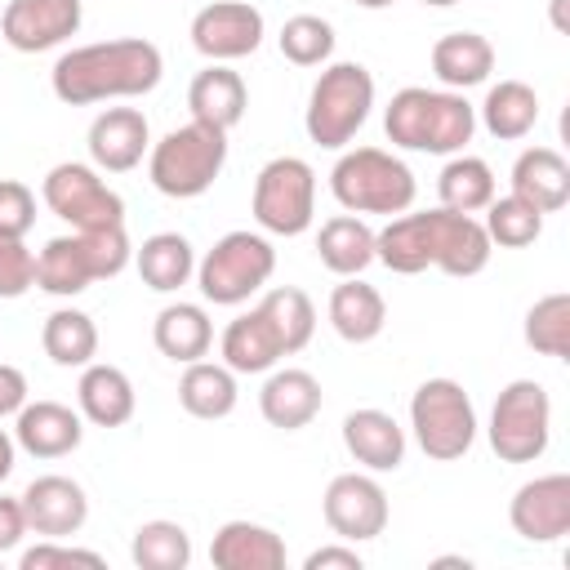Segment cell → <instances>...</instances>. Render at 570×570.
<instances>
[{"instance_id":"10","label":"cell","mask_w":570,"mask_h":570,"mask_svg":"<svg viewBox=\"0 0 570 570\" xmlns=\"http://www.w3.org/2000/svg\"><path fill=\"white\" fill-rule=\"evenodd\" d=\"M490 450L503 463H534L552 441V401L534 379H512L490 410Z\"/></svg>"},{"instance_id":"11","label":"cell","mask_w":570,"mask_h":570,"mask_svg":"<svg viewBox=\"0 0 570 570\" xmlns=\"http://www.w3.org/2000/svg\"><path fill=\"white\" fill-rule=\"evenodd\" d=\"M254 223L272 236H303L316 218V169L303 156H272L254 178Z\"/></svg>"},{"instance_id":"26","label":"cell","mask_w":570,"mask_h":570,"mask_svg":"<svg viewBox=\"0 0 570 570\" xmlns=\"http://www.w3.org/2000/svg\"><path fill=\"white\" fill-rule=\"evenodd\" d=\"M218 352H223V365L232 374H267L285 356V347H281L272 321L263 316V307H249L236 321H227V330L218 338Z\"/></svg>"},{"instance_id":"37","label":"cell","mask_w":570,"mask_h":570,"mask_svg":"<svg viewBox=\"0 0 570 570\" xmlns=\"http://www.w3.org/2000/svg\"><path fill=\"white\" fill-rule=\"evenodd\" d=\"M481 214H485V218H481V227H485L490 245L525 249V245H534V240L543 236V214H539L530 200L512 196V191H508V196H494Z\"/></svg>"},{"instance_id":"4","label":"cell","mask_w":570,"mask_h":570,"mask_svg":"<svg viewBox=\"0 0 570 570\" xmlns=\"http://www.w3.org/2000/svg\"><path fill=\"white\" fill-rule=\"evenodd\" d=\"M134 245L125 236V223L116 227H89L71 236H53L36 254V285L53 298H76L94 281H111L129 267Z\"/></svg>"},{"instance_id":"3","label":"cell","mask_w":570,"mask_h":570,"mask_svg":"<svg viewBox=\"0 0 570 570\" xmlns=\"http://www.w3.org/2000/svg\"><path fill=\"white\" fill-rule=\"evenodd\" d=\"M383 134L392 138V147H405V151L454 156L476 134V107L459 89L405 85L392 94L383 111Z\"/></svg>"},{"instance_id":"25","label":"cell","mask_w":570,"mask_h":570,"mask_svg":"<svg viewBox=\"0 0 570 570\" xmlns=\"http://www.w3.org/2000/svg\"><path fill=\"white\" fill-rule=\"evenodd\" d=\"M512 196L530 200L539 214H557L570 200V160L557 147H525L512 165Z\"/></svg>"},{"instance_id":"40","label":"cell","mask_w":570,"mask_h":570,"mask_svg":"<svg viewBox=\"0 0 570 570\" xmlns=\"http://www.w3.org/2000/svg\"><path fill=\"white\" fill-rule=\"evenodd\" d=\"M281 53L294 67H321L334 53V27L325 18H316V13H294L281 27Z\"/></svg>"},{"instance_id":"23","label":"cell","mask_w":570,"mask_h":570,"mask_svg":"<svg viewBox=\"0 0 570 570\" xmlns=\"http://www.w3.org/2000/svg\"><path fill=\"white\" fill-rule=\"evenodd\" d=\"M187 107H191V120L200 125H214V129H236L245 107H249V89L240 80V71H232L227 62H209L205 71L191 76L187 85Z\"/></svg>"},{"instance_id":"24","label":"cell","mask_w":570,"mask_h":570,"mask_svg":"<svg viewBox=\"0 0 570 570\" xmlns=\"http://www.w3.org/2000/svg\"><path fill=\"white\" fill-rule=\"evenodd\" d=\"M209 561L218 570H281L285 539L258 521H223L209 543Z\"/></svg>"},{"instance_id":"9","label":"cell","mask_w":570,"mask_h":570,"mask_svg":"<svg viewBox=\"0 0 570 570\" xmlns=\"http://www.w3.org/2000/svg\"><path fill=\"white\" fill-rule=\"evenodd\" d=\"M410 428L428 459L454 463L476 441V405L454 379H423L410 396Z\"/></svg>"},{"instance_id":"46","label":"cell","mask_w":570,"mask_h":570,"mask_svg":"<svg viewBox=\"0 0 570 570\" xmlns=\"http://www.w3.org/2000/svg\"><path fill=\"white\" fill-rule=\"evenodd\" d=\"M27 405V374L18 365H4L0 361V419L18 414Z\"/></svg>"},{"instance_id":"7","label":"cell","mask_w":570,"mask_h":570,"mask_svg":"<svg viewBox=\"0 0 570 570\" xmlns=\"http://www.w3.org/2000/svg\"><path fill=\"white\" fill-rule=\"evenodd\" d=\"M370 107H374V76L370 67L361 62H330L312 94H307V111H303V129L316 147H347L361 125L370 120Z\"/></svg>"},{"instance_id":"2","label":"cell","mask_w":570,"mask_h":570,"mask_svg":"<svg viewBox=\"0 0 570 570\" xmlns=\"http://www.w3.org/2000/svg\"><path fill=\"white\" fill-rule=\"evenodd\" d=\"M160 76H165L160 49L142 36H120V40L67 49L49 71V85L58 102L89 107L111 98H142L160 85Z\"/></svg>"},{"instance_id":"20","label":"cell","mask_w":570,"mask_h":570,"mask_svg":"<svg viewBox=\"0 0 570 570\" xmlns=\"http://www.w3.org/2000/svg\"><path fill=\"white\" fill-rule=\"evenodd\" d=\"M343 445L365 472H396L405 463V428L387 410H352L343 419Z\"/></svg>"},{"instance_id":"44","label":"cell","mask_w":570,"mask_h":570,"mask_svg":"<svg viewBox=\"0 0 570 570\" xmlns=\"http://www.w3.org/2000/svg\"><path fill=\"white\" fill-rule=\"evenodd\" d=\"M27 534V512H22V499H9L0 494V552H13Z\"/></svg>"},{"instance_id":"16","label":"cell","mask_w":570,"mask_h":570,"mask_svg":"<svg viewBox=\"0 0 570 570\" xmlns=\"http://www.w3.org/2000/svg\"><path fill=\"white\" fill-rule=\"evenodd\" d=\"M508 521L525 543H557L570 534V476L548 472L525 481L508 503Z\"/></svg>"},{"instance_id":"50","label":"cell","mask_w":570,"mask_h":570,"mask_svg":"<svg viewBox=\"0 0 570 570\" xmlns=\"http://www.w3.org/2000/svg\"><path fill=\"white\" fill-rule=\"evenodd\" d=\"M419 4H432V9H445V4H459V0H419Z\"/></svg>"},{"instance_id":"49","label":"cell","mask_w":570,"mask_h":570,"mask_svg":"<svg viewBox=\"0 0 570 570\" xmlns=\"http://www.w3.org/2000/svg\"><path fill=\"white\" fill-rule=\"evenodd\" d=\"M352 4H361V9H387V4H396V0H352Z\"/></svg>"},{"instance_id":"5","label":"cell","mask_w":570,"mask_h":570,"mask_svg":"<svg viewBox=\"0 0 570 570\" xmlns=\"http://www.w3.org/2000/svg\"><path fill=\"white\" fill-rule=\"evenodd\" d=\"M227 165V134L200 120H187L169 129L160 142L147 151V174L151 187L169 200H196L214 187V178Z\"/></svg>"},{"instance_id":"34","label":"cell","mask_w":570,"mask_h":570,"mask_svg":"<svg viewBox=\"0 0 570 570\" xmlns=\"http://www.w3.org/2000/svg\"><path fill=\"white\" fill-rule=\"evenodd\" d=\"M476 111L499 142H517L539 125V94L525 80H499L485 89V102Z\"/></svg>"},{"instance_id":"6","label":"cell","mask_w":570,"mask_h":570,"mask_svg":"<svg viewBox=\"0 0 570 570\" xmlns=\"http://www.w3.org/2000/svg\"><path fill=\"white\" fill-rule=\"evenodd\" d=\"M330 191L347 214H405L419 196L410 165L383 147H352L330 169Z\"/></svg>"},{"instance_id":"8","label":"cell","mask_w":570,"mask_h":570,"mask_svg":"<svg viewBox=\"0 0 570 570\" xmlns=\"http://www.w3.org/2000/svg\"><path fill=\"white\" fill-rule=\"evenodd\" d=\"M272 272H276V249L263 232H227L196 263V285H200L205 303L236 307V303L254 298L272 281Z\"/></svg>"},{"instance_id":"28","label":"cell","mask_w":570,"mask_h":570,"mask_svg":"<svg viewBox=\"0 0 570 570\" xmlns=\"http://www.w3.org/2000/svg\"><path fill=\"white\" fill-rule=\"evenodd\" d=\"M151 343L174 365H191V361L209 356V347H214V321H209V312L200 303H169L151 321Z\"/></svg>"},{"instance_id":"21","label":"cell","mask_w":570,"mask_h":570,"mask_svg":"<svg viewBox=\"0 0 570 570\" xmlns=\"http://www.w3.org/2000/svg\"><path fill=\"white\" fill-rule=\"evenodd\" d=\"M321 379L298 370V365H285V370H272L267 383L258 387V410L272 428L281 432H298L307 428L316 414H321Z\"/></svg>"},{"instance_id":"42","label":"cell","mask_w":570,"mask_h":570,"mask_svg":"<svg viewBox=\"0 0 570 570\" xmlns=\"http://www.w3.org/2000/svg\"><path fill=\"white\" fill-rule=\"evenodd\" d=\"M31 223H36V191L18 178H0V232L27 236Z\"/></svg>"},{"instance_id":"31","label":"cell","mask_w":570,"mask_h":570,"mask_svg":"<svg viewBox=\"0 0 570 570\" xmlns=\"http://www.w3.org/2000/svg\"><path fill=\"white\" fill-rule=\"evenodd\" d=\"M240 392H236V374L223 365V361H191L183 365V379H178V405L191 414V419H227L236 410Z\"/></svg>"},{"instance_id":"14","label":"cell","mask_w":570,"mask_h":570,"mask_svg":"<svg viewBox=\"0 0 570 570\" xmlns=\"http://www.w3.org/2000/svg\"><path fill=\"white\" fill-rule=\"evenodd\" d=\"M263 13L249 0H214L191 18V45L209 62L249 58L263 45Z\"/></svg>"},{"instance_id":"35","label":"cell","mask_w":570,"mask_h":570,"mask_svg":"<svg viewBox=\"0 0 570 570\" xmlns=\"http://www.w3.org/2000/svg\"><path fill=\"white\" fill-rule=\"evenodd\" d=\"M436 196L445 209L454 214H481L499 191H494V169L481 160V156H468V151H454L441 174H436Z\"/></svg>"},{"instance_id":"39","label":"cell","mask_w":570,"mask_h":570,"mask_svg":"<svg viewBox=\"0 0 570 570\" xmlns=\"http://www.w3.org/2000/svg\"><path fill=\"white\" fill-rule=\"evenodd\" d=\"M525 343L539 356H570V294H543L525 312Z\"/></svg>"},{"instance_id":"48","label":"cell","mask_w":570,"mask_h":570,"mask_svg":"<svg viewBox=\"0 0 570 570\" xmlns=\"http://www.w3.org/2000/svg\"><path fill=\"white\" fill-rule=\"evenodd\" d=\"M566 4H570V0H552V27H557V31H570V22H566Z\"/></svg>"},{"instance_id":"12","label":"cell","mask_w":570,"mask_h":570,"mask_svg":"<svg viewBox=\"0 0 570 570\" xmlns=\"http://www.w3.org/2000/svg\"><path fill=\"white\" fill-rule=\"evenodd\" d=\"M40 200H45L62 223H71L76 232L125 223V200L102 183V174H98L94 165H80V160L53 165V169L45 174V183H40Z\"/></svg>"},{"instance_id":"19","label":"cell","mask_w":570,"mask_h":570,"mask_svg":"<svg viewBox=\"0 0 570 570\" xmlns=\"http://www.w3.org/2000/svg\"><path fill=\"white\" fill-rule=\"evenodd\" d=\"M13 419V441L31 459H62L85 441V414L62 401H27Z\"/></svg>"},{"instance_id":"30","label":"cell","mask_w":570,"mask_h":570,"mask_svg":"<svg viewBox=\"0 0 570 570\" xmlns=\"http://www.w3.org/2000/svg\"><path fill=\"white\" fill-rule=\"evenodd\" d=\"M321 267L334 276H361L374 263V227L361 214H334L316 232Z\"/></svg>"},{"instance_id":"13","label":"cell","mask_w":570,"mask_h":570,"mask_svg":"<svg viewBox=\"0 0 570 570\" xmlns=\"http://www.w3.org/2000/svg\"><path fill=\"white\" fill-rule=\"evenodd\" d=\"M321 512L343 543H365L387 530V490L370 472H338L321 494Z\"/></svg>"},{"instance_id":"45","label":"cell","mask_w":570,"mask_h":570,"mask_svg":"<svg viewBox=\"0 0 570 570\" xmlns=\"http://www.w3.org/2000/svg\"><path fill=\"white\" fill-rule=\"evenodd\" d=\"M303 570H361V552L356 548H343V543H325V548L307 552Z\"/></svg>"},{"instance_id":"38","label":"cell","mask_w":570,"mask_h":570,"mask_svg":"<svg viewBox=\"0 0 570 570\" xmlns=\"http://www.w3.org/2000/svg\"><path fill=\"white\" fill-rule=\"evenodd\" d=\"M129 557L138 570H187L191 561V539L178 521H142L134 530Z\"/></svg>"},{"instance_id":"22","label":"cell","mask_w":570,"mask_h":570,"mask_svg":"<svg viewBox=\"0 0 570 570\" xmlns=\"http://www.w3.org/2000/svg\"><path fill=\"white\" fill-rule=\"evenodd\" d=\"M76 405L94 428H125L138 410V392L120 365L89 361L80 370V383H76Z\"/></svg>"},{"instance_id":"15","label":"cell","mask_w":570,"mask_h":570,"mask_svg":"<svg viewBox=\"0 0 570 570\" xmlns=\"http://www.w3.org/2000/svg\"><path fill=\"white\" fill-rule=\"evenodd\" d=\"M85 22L80 0H9L0 13V36L18 53H45L71 40Z\"/></svg>"},{"instance_id":"29","label":"cell","mask_w":570,"mask_h":570,"mask_svg":"<svg viewBox=\"0 0 570 570\" xmlns=\"http://www.w3.org/2000/svg\"><path fill=\"white\" fill-rule=\"evenodd\" d=\"M494 71V45L481 31H450L432 45V76L441 89H472L485 85Z\"/></svg>"},{"instance_id":"27","label":"cell","mask_w":570,"mask_h":570,"mask_svg":"<svg viewBox=\"0 0 570 570\" xmlns=\"http://www.w3.org/2000/svg\"><path fill=\"white\" fill-rule=\"evenodd\" d=\"M330 325H334V334L343 338V343H370V338H379L383 334V325H387V303H383V294L370 285V281H361V276H343L334 289H330Z\"/></svg>"},{"instance_id":"17","label":"cell","mask_w":570,"mask_h":570,"mask_svg":"<svg viewBox=\"0 0 570 570\" xmlns=\"http://www.w3.org/2000/svg\"><path fill=\"white\" fill-rule=\"evenodd\" d=\"M18 499H22V512H27V530H36L40 539H67L89 517V499H85L80 481L62 476V472L36 476Z\"/></svg>"},{"instance_id":"47","label":"cell","mask_w":570,"mask_h":570,"mask_svg":"<svg viewBox=\"0 0 570 570\" xmlns=\"http://www.w3.org/2000/svg\"><path fill=\"white\" fill-rule=\"evenodd\" d=\"M13 454H18V441L0 428V481H9V472H13Z\"/></svg>"},{"instance_id":"36","label":"cell","mask_w":570,"mask_h":570,"mask_svg":"<svg viewBox=\"0 0 570 570\" xmlns=\"http://www.w3.org/2000/svg\"><path fill=\"white\" fill-rule=\"evenodd\" d=\"M258 307H263V316L272 321V330H276L285 356H294V352H303V347L312 343V334H316V307H312V298H307L298 285H276V289H267V294L258 298Z\"/></svg>"},{"instance_id":"32","label":"cell","mask_w":570,"mask_h":570,"mask_svg":"<svg viewBox=\"0 0 570 570\" xmlns=\"http://www.w3.org/2000/svg\"><path fill=\"white\" fill-rule=\"evenodd\" d=\"M134 263H138L142 285L156 289V294H174V289H183V285L196 276L191 240L178 236V232H156V236H147L142 249H134Z\"/></svg>"},{"instance_id":"41","label":"cell","mask_w":570,"mask_h":570,"mask_svg":"<svg viewBox=\"0 0 570 570\" xmlns=\"http://www.w3.org/2000/svg\"><path fill=\"white\" fill-rule=\"evenodd\" d=\"M36 285V254L22 236L0 232V298H22Z\"/></svg>"},{"instance_id":"43","label":"cell","mask_w":570,"mask_h":570,"mask_svg":"<svg viewBox=\"0 0 570 570\" xmlns=\"http://www.w3.org/2000/svg\"><path fill=\"white\" fill-rule=\"evenodd\" d=\"M18 566L22 570H49V566H102V557L98 552H89V548H71V543H62V539H40L36 548H27L22 557H18Z\"/></svg>"},{"instance_id":"18","label":"cell","mask_w":570,"mask_h":570,"mask_svg":"<svg viewBox=\"0 0 570 570\" xmlns=\"http://www.w3.org/2000/svg\"><path fill=\"white\" fill-rule=\"evenodd\" d=\"M151 151V129L138 107H107L89 125V160L102 174H129Z\"/></svg>"},{"instance_id":"33","label":"cell","mask_w":570,"mask_h":570,"mask_svg":"<svg viewBox=\"0 0 570 570\" xmlns=\"http://www.w3.org/2000/svg\"><path fill=\"white\" fill-rule=\"evenodd\" d=\"M40 347L62 370H85L98 356V325L80 307H58L40 325Z\"/></svg>"},{"instance_id":"1","label":"cell","mask_w":570,"mask_h":570,"mask_svg":"<svg viewBox=\"0 0 570 570\" xmlns=\"http://www.w3.org/2000/svg\"><path fill=\"white\" fill-rule=\"evenodd\" d=\"M494 245L472 214H454L445 205L396 214L383 232H374V263H383L396 276H414L428 267H441L445 276H476L485 272Z\"/></svg>"}]
</instances>
